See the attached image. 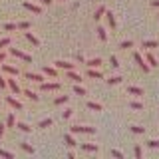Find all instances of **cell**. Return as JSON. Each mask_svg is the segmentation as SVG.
I'll return each instance as SVG.
<instances>
[{
  "label": "cell",
  "mask_w": 159,
  "mask_h": 159,
  "mask_svg": "<svg viewBox=\"0 0 159 159\" xmlns=\"http://www.w3.org/2000/svg\"><path fill=\"white\" fill-rule=\"evenodd\" d=\"M106 18H107L109 28H113V30H116V18H113V14H111V12H106Z\"/></svg>",
  "instance_id": "cell-23"
},
{
  "label": "cell",
  "mask_w": 159,
  "mask_h": 159,
  "mask_svg": "<svg viewBox=\"0 0 159 159\" xmlns=\"http://www.w3.org/2000/svg\"><path fill=\"white\" fill-rule=\"evenodd\" d=\"M0 66H2L4 74H10V76H18V74H20V70L16 66H10V64H0Z\"/></svg>",
  "instance_id": "cell-3"
},
{
  "label": "cell",
  "mask_w": 159,
  "mask_h": 159,
  "mask_svg": "<svg viewBox=\"0 0 159 159\" xmlns=\"http://www.w3.org/2000/svg\"><path fill=\"white\" fill-rule=\"evenodd\" d=\"M151 6H155V8H159V0H153V2H151Z\"/></svg>",
  "instance_id": "cell-49"
},
{
  "label": "cell",
  "mask_w": 159,
  "mask_h": 159,
  "mask_svg": "<svg viewBox=\"0 0 159 159\" xmlns=\"http://www.w3.org/2000/svg\"><path fill=\"white\" fill-rule=\"evenodd\" d=\"M6 46H10V38H2L0 40V48H6Z\"/></svg>",
  "instance_id": "cell-42"
},
{
  "label": "cell",
  "mask_w": 159,
  "mask_h": 159,
  "mask_svg": "<svg viewBox=\"0 0 159 159\" xmlns=\"http://www.w3.org/2000/svg\"><path fill=\"white\" fill-rule=\"evenodd\" d=\"M98 36H99V40H102V42H107V32H106V28L99 26V28H98Z\"/></svg>",
  "instance_id": "cell-22"
},
{
  "label": "cell",
  "mask_w": 159,
  "mask_h": 159,
  "mask_svg": "<svg viewBox=\"0 0 159 159\" xmlns=\"http://www.w3.org/2000/svg\"><path fill=\"white\" fill-rule=\"evenodd\" d=\"M40 2H42L44 6H50V4H52V0H40Z\"/></svg>",
  "instance_id": "cell-47"
},
{
  "label": "cell",
  "mask_w": 159,
  "mask_h": 159,
  "mask_svg": "<svg viewBox=\"0 0 159 159\" xmlns=\"http://www.w3.org/2000/svg\"><path fill=\"white\" fill-rule=\"evenodd\" d=\"M82 149H84V151H98V145H96V143H82Z\"/></svg>",
  "instance_id": "cell-19"
},
{
  "label": "cell",
  "mask_w": 159,
  "mask_h": 159,
  "mask_svg": "<svg viewBox=\"0 0 159 159\" xmlns=\"http://www.w3.org/2000/svg\"><path fill=\"white\" fill-rule=\"evenodd\" d=\"M147 147L157 149V147H159V141H157V139H149V141H147Z\"/></svg>",
  "instance_id": "cell-36"
},
{
  "label": "cell",
  "mask_w": 159,
  "mask_h": 159,
  "mask_svg": "<svg viewBox=\"0 0 159 159\" xmlns=\"http://www.w3.org/2000/svg\"><path fill=\"white\" fill-rule=\"evenodd\" d=\"M129 107H131V109H143V103H139V102H131V103H129Z\"/></svg>",
  "instance_id": "cell-40"
},
{
  "label": "cell",
  "mask_w": 159,
  "mask_h": 159,
  "mask_svg": "<svg viewBox=\"0 0 159 159\" xmlns=\"http://www.w3.org/2000/svg\"><path fill=\"white\" fill-rule=\"evenodd\" d=\"M74 93H78V96H86V89L80 86V84H76V86H74Z\"/></svg>",
  "instance_id": "cell-31"
},
{
  "label": "cell",
  "mask_w": 159,
  "mask_h": 159,
  "mask_svg": "<svg viewBox=\"0 0 159 159\" xmlns=\"http://www.w3.org/2000/svg\"><path fill=\"white\" fill-rule=\"evenodd\" d=\"M88 76L93 78V80H102V72H98L96 68H89V70H88Z\"/></svg>",
  "instance_id": "cell-13"
},
{
  "label": "cell",
  "mask_w": 159,
  "mask_h": 159,
  "mask_svg": "<svg viewBox=\"0 0 159 159\" xmlns=\"http://www.w3.org/2000/svg\"><path fill=\"white\" fill-rule=\"evenodd\" d=\"M121 82H123V78H121V76H113V78H109V80H107L109 86H117V84H121Z\"/></svg>",
  "instance_id": "cell-24"
},
{
  "label": "cell",
  "mask_w": 159,
  "mask_h": 159,
  "mask_svg": "<svg viewBox=\"0 0 159 159\" xmlns=\"http://www.w3.org/2000/svg\"><path fill=\"white\" fill-rule=\"evenodd\" d=\"M16 26H18L20 30H30V22H26V20H24V22H20V24H16Z\"/></svg>",
  "instance_id": "cell-39"
},
{
  "label": "cell",
  "mask_w": 159,
  "mask_h": 159,
  "mask_svg": "<svg viewBox=\"0 0 159 159\" xmlns=\"http://www.w3.org/2000/svg\"><path fill=\"white\" fill-rule=\"evenodd\" d=\"M72 113H74V109H66V111L62 113V117H64V119H68V117H72Z\"/></svg>",
  "instance_id": "cell-43"
},
{
  "label": "cell",
  "mask_w": 159,
  "mask_h": 159,
  "mask_svg": "<svg viewBox=\"0 0 159 159\" xmlns=\"http://www.w3.org/2000/svg\"><path fill=\"white\" fill-rule=\"evenodd\" d=\"M133 155H135L137 159L143 155V151H141V147H139V145H135V147H133Z\"/></svg>",
  "instance_id": "cell-37"
},
{
  "label": "cell",
  "mask_w": 159,
  "mask_h": 159,
  "mask_svg": "<svg viewBox=\"0 0 159 159\" xmlns=\"http://www.w3.org/2000/svg\"><path fill=\"white\" fill-rule=\"evenodd\" d=\"M44 74H46L48 78H52V80H56V78H58L56 68H52V66H46V68H44Z\"/></svg>",
  "instance_id": "cell-9"
},
{
  "label": "cell",
  "mask_w": 159,
  "mask_h": 159,
  "mask_svg": "<svg viewBox=\"0 0 159 159\" xmlns=\"http://www.w3.org/2000/svg\"><path fill=\"white\" fill-rule=\"evenodd\" d=\"M4 127H6V125H4V123H0V137L4 135Z\"/></svg>",
  "instance_id": "cell-48"
},
{
  "label": "cell",
  "mask_w": 159,
  "mask_h": 159,
  "mask_svg": "<svg viewBox=\"0 0 159 159\" xmlns=\"http://www.w3.org/2000/svg\"><path fill=\"white\" fill-rule=\"evenodd\" d=\"M0 88H8V82H6V80H4V76H0Z\"/></svg>",
  "instance_id": "cell-45"
},
{
  "label": "cell",
  "mask_w": 159,
  "mask_h": 159,
  "mask_svg": "<svg viewBox=\"0 0 159 159\" xmlns=\"http://www.w3.org/2000/svg\"><path fill=\"white\" fill-rule=\"evenodd\" d=\"M56 89H60V82H42V92H56Z\"/></svg>",
  "instance_id": "cell-4"
},
{
  "label": "cell",
  "mask_w": 159,
  "mask_h": 159,
  "mask_svg": "<svg viewBox=\"0 0 159 159\" xmlns=\"http://www.w3.org/2000/svg\"><path fill=\"white\" fill-rule=\"evenodd\" d=\"M22 6L26 8V10H30V12H34V14H40V12H42V8H40V6H36V4H30V2H24Z\"/></svg>",
  "instance_id": "cell-8"
},
{
  "label": "cell",
  "mask_w": 159,
  "mask_h": 159,
  "mask_svg": "<svg viewBox=\"0 0 159 159\" xmlns=\"http://www.w3.org/2000/svg\"><path fill=\"white\" fill-rule=\"evenodd\" d=\"M16 125V117H14V113H8L6 117V127H14Z\"/></svg>",
  "instance_id": "cell-25"
},
{
  "label": "cell",
  "mask_w": 159,
  "mask_h": 159,
  "mask_svg": "<svg viewBox=\"0 0 159 159\" xmlns=\"http://www.w3.org/2000/svg\"><path fill=\"white\" fill-rule=\"evenodd\" d=\"M6 62V52H0V64Z\"/></svg>",
  "instance_id": "cell-46"
},
{
  "label": "cell",
  "mask_w": 159,
  "mask_h": 159,
  "mask_svg": "<svg viewBox=\"0 0 159 159\" xmlns=\"http://www.w3.org/2000/svg\"><path fill=\"white\" fill-rule=\"evenodd\" d=\"M6 82H8V88L12 89V93H20V86H18V82H16V80H12V78H10V80H6Z\"/></svg>",
  "instance_id": "cell-10"
},
{
  "label": "cell",
  "mask_w": 159,
  "mask_h": 159,
  "mask_svg": "<svg viewBox=\"0 0 159 159\" xmlns=\"http://www.w3.org/2000/svg\"><path fill=\"white\" fill-rule=\"evenodd\" d=\"M24 76H26V80H30V82H38V84H42V82H44V76H42V74H32V72H26Z\"/></svg>",
  "instance_id": "cell-6"
},
{
  "label": "cell",
  "mask_w": 159,
  "mask_h": 159,
  "mask_svg": "<svg viewBox=\"0 0 159 159\" xmlns=\"http://www.w3.org/2000/svg\"><path fill=\"white\" fill-rule=\"evenodd\" d=\"M16 127L20 129V131H24V133H30V131H32V127H30L28 123H22V121H20V123H16Z\"/></svg>",
  "instance_id": "cell-26"
},
{
  "label": "cell",
  "mask_w": 159,
  "mask_h": 159,
  "mask_svg": "<svg viewBox=\"0 0 159 159\" xmlns=\"http://www.w3.org/2000/svg\"><path fill=\"white\" fill-rule=\"evenodd\" d=\"M10 54H12V56H16V58H20V60H24L26 64H30V62H32V56L24 54L22 50H18V48H10Z\"/></svg>",
  "instance_id": "cell-1"
},
{
  "label": "cell",
  "mask_w": 159,
  "mask_h": 159,
  "mask_svg": "<svg viewBox=\"0 0 159 159\" xmlns=\"http://www.w3.org/2000/svg\"><path fill=\"white\" fill-rule=\"evenodd\" d=\"M0 157H6V159H14V155L10 151H4V149H0Z\"/></svg>",
  "instance_id": "cell-38"
},
{
  "label": "cell",
  "mask_w": 159,
  "mask_h": 159,
  "mask_svg": "<svg viewBox=\"0 0 159 159\" xmlns=\"http://www.w3.org/2000/svg\"><path fill=\"white\" fill-rule=\"evenodd\" d=\"M4 99H6V103H8V106H10V107H14V109H18V111H20V109H22V103H20V102H18V99H14L12 96H6V98H4Z\"/></svg>",
  "instance_id": "cell-7"
},
{
  "label": "cell",
  "mask_w": 159,
  "mask_h": 159,
  "mask_svg": "<svg viewBox=\"0 0 159 159\" xmlns=\"http://www.w3.org/2000/svg\"><path fill=\"white\" fill-rule=\"evenodd\" d=\"M26 40H28L30 44H34V46H40V40H38L36 36H34L32 32H26Z\"/></svg>",
  "instance_id": "cell-16"
},
{
  "label": "cell",
  "mask_w": 159,
  "mask_h": 159,
  "mask_svg": "<svg viewBox=\"0 0 159 159\" xmlns=\"http://www.w3.org/2000/svg\"><path fill=\"white\" fill-rule=\"evenodd\" d=\"M24 96H26L28 99H32V102H38V99H40V96H38V93H34L32 89H24Z\"/></svg>",
  "instance_id": "cell-14"
},
{
  "label": "cell",
  "mask_w": 159,
  "mask_h": 159,
  "mask_svg": "<svg viewBox=\"0 0 159 159\" xmlns=\"http://www.w3.org/2000/svg\"><path fill=\"white\" fill-rule=\"evenodd\" d=\"M147 62H149V66L151 68H157L159 64H157V60H155V56H153V54H147Z\"/></svg>",
  "instance_id": "cell-28"
},
{
  "label": "cell",
  "mask_w": 159,
  "mask_h": 159,
  "mask_svg": "<svg viewBox=\"0 0 159 159\" xmlns=\"http://www.w3.org/2000/svg\"><path fill=\"white\" fill-rule=\"evenodd\" d=\"M64 141H66L68 147H76V145H78V141H76L72 135H70V133H66V135H64Z\"/></svg>",
  "instance_id": "cell-12"
},
{
  "label": "cell",
  "mask_w": 159,
  "mask_h": 159,
  "mask_svg": "<svg viewBox=\"0 0 159 159\" xmlns=\"http://www.w3.org/2000/svg\"><path fill=\"white\" fill-rule=\"evenodd\" d=\"M20 147H22L26 153H34V147H32V145H28V143H20Z\"/></svg>",
  "instance_id": "cell-35"
},
{
  "label": "cell",
  "mask_w": 159,
  "mask_h": 159,
  "mask_svg": "<svg viewBox=\"0 0 159 159\" xmlns=\"http://www.w3.org/2000/svg\"><path fill=\"white\" fill-rule=\"evenodd\" d=\"M109 66H111V68H116V70H117V68H119V60H117L116 56H111V58H109Z\"/></svg>",
  "instance_id": "cell-34"
},
{
  "label": "cell",
  "mask_w": 159,
  "mask_h": 159,
  "mask_svg": "<svg viewBox=\"0 0 159 159\" xmlns=\"http://www.w3.org/2000/svg\"><path fill=\"white\" fill-rule=\"evenodd\" d=\"M133 58H135V62L139 64V68H141L143 72H149V70H151V66H149V64L145 62V60H143L141 56H139V52H133Z\"/></svg>",
  "instance_id": "cell-2"
},
{
  "label": "cell",
  "mask_w": 159,
  "mask_h": 159,
  "mask_svg": "<svg viewBox=\"0 0 159 159\" xmlns=\"http://www.w3.org/2000/svg\"><path fill=\"white\" fill-rule=\"evenodd\" d=\"M131 131H133V133H145V129L139 127V125H131Z\"/></svg>",
  "instance_id": "cell-41"
},
{
  "label": "cell",
  "mask_w": 159,
  "mask_h": 159,
  "mask_svg": "<svg viewBox=\"0 0 159 159\" xmlns=\"http://www.w3.org/2000/svg\"><path fill=\"white\" fill-rule=\"evenodd\" d=\"M56 68H62V70H74V64H70V62H64V60H60V62H56Z\"/></svg>",
  "instance_id": "cell-11"
},
{
  "label": "cell",
  "mask_w": 159,
  "mask_h": 159,
  "mask_svg": "<svg viewBox=\"0 0 159 159\" xmlns=\"http://www.w3.org/2000/svg\"><path fill=\"white\" fill-rule=\"evenodd\" d=\"M68 80H74L76 84H80V82H82V78H80L78 74L74 72V70H68Z\"/></svg>",
  "instance_id": "cell-21"
},
{
  "label": "cell",
  "mask_w": 159,
  "mask_h": 159,
  "mask_svg": "<svg viewBox=\"0 0 159 159\" xmlns=\"http://www.w3.org/2000/svg\"><path fill=\"white\" fill-rule=\"evenodd\" d=\"M68 99H70V96H60V98L54 99V103H56V106H62V103H66Z\"/></svg>",
  "instance_id": "cell-30"
},
{
  "label": "cell",
  "mask_w": 159,
  "mask_h": 159,
  "mask_svg": "<svg viewBox=\"0 0 159 159\" xmlns=\"http://www.w3.org/2000/svg\"><path fill=\"white\" fill-rule=\"evenodd\" d=\"M141 46L145 48V50H147V48H157V46H159V42H157V40H145Z\"/></svg>",
  "instance_id": "cell-20"
},
{
  "label": "cell",
  "mask_w": 159,
  "mask_h": 159,
  "mask_svg": "<svg viewBox=\"0 0 159 159\" xmlns=\"http://www.w3.org/2000/svg\"><path fill=\"white\" fill-rule=\"evenodd\" d=\"M119 48H121V50H127V48H133V42H131V40H125V42H121V44H119Z\"/></svg>",
  "instance_id": "cell-33"
},
{
  "label": "cell",
  "mask_w": 159,
  "mask_h": 159,
  "mask_svg": "<svg viewBox=\"0 0 159 159\" xmlns=\"http://www.w3.org/2000/svg\"><path fill=\"white\" fill-rule=\"evenodd\" d=\"M16 28L18 26H16V24H12V22H6V24H4V30H6V32H14Z\"/></svg>",
  "instance_id": "cell-32"
},
{
  "label": "cell",
  "mask_w": 159,
  "mask_h": 159,
  "mask_svg": "<svg viewBox=\"0 0 159 159\" xmlns=\"http://www.w3.org/2000/svg\"><path fill=\"white\" fill-rule=\"evenodd\" d=\"M111 155H113V157H117V159H121V157H123V153H121V151H117V149H111Z\"/></svg>",
  "instance_id": "cell-44"
},
{
  "label": "cell",
  "mask_w": 159,
  "mask_h": 159,
  "mask_svg": "<svg viewBox=\"0 0 159 159\" xmlns=\"http://www.w3.org/2000/svg\"><path fill=\"white\" fill-rule=\"evenodd\" d=\"M50 125H52V117H48V119H42V121L38 123V127H40V129H44V127H50Z\"/></svg>",
  "instance_id": "cell-29"
},
{
  "label": "cell",
  "mask_w": 159,
  "mask_h": 159,
  "mask_svg": "<svg viewBox=\"0 0 159 159\" xmlns=\"http://www.w3.org/2000/svg\"><path fill=\"white\" fill-rule=\"evenodd\" d=\"M72 133H96V127H82V125H74Z\"/></svg>",
  "instance_id": "cell-5"
},
{
  "label": "cell",
  "mask_w": 159,
  "mask_h": 159,
  "mask_svg": "<svg viewBox=\"0 0 159 159\" xmlns=\"http://www.w3.org/2000/svg\"><path fill=\"white\" fill-rule=\"evenodd\" d=\"M88 107L89 109H93V111H102V103H96V102H88Z\"/></svg>",
  "instance_id": "cell-27"
},
{
  "label": "cell",
  "mask_w": 159,
  "mask_h": 159,
  "mask_svg": "<svg viewBox=\"0 0 159 159\" xmlns=\"http://www.w3.org/2000/svg\"><path fill=\"white\" fill-rule=\"evenodd\" d=\"M103 16H106V6H99V8L96 10V14H93V18H96L98 22H99V20H102Z\"/></svg>",
  "instance_id": "cell-15"
},
{
  "label": "cell",
  "mask_w": 159,
  "mask_h": 159,
  "mask_svg": "<svg viewBox=\"0 0 159 159\" xmlns=\"http://www.w3.org/2000/svg\"><path fill=\"white\" fill-rule=\"evenodd\" d=\"M131 96H143V89L141 88H137V86H129V89H127Z\"/></svg>",
  "instance_id": "cell-17"
},
{
  "label": "cell",
  "mask_w": 159,
  "mask_h": 159,
  "mask_svg": "<svg viewBox=\"0 0 159 159\" xmlns=\"http://www.w3.org/2000/svg\"><path fill=\"white\" fill-rule=\"evenodd\" d=\"M102 66V58H92L88 62V68H99Z\"/></svg>",
  "instance_id": "cell-18"
}]
</instances>
